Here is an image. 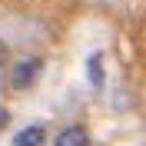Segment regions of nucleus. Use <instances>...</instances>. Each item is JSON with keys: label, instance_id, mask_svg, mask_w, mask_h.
Segmentation results:
<instances>
[{"label": "nucleus", "instance_id": "1", "mask_svg": "<svg viewBox=\"0 0 146 146\" xmlns=\"http://www.w3.org/2000/svg\"><path fill=\"white\" fill-rule=\"evenodd\" d=\"M36 76H40V60L36 56H27V60H20L10 70V86L13 90H27V86H33Z\"/></svg>", "mask_w": 146, "mask_h": 146}, {"label": "nucleus", "instance_id": "2", "mask_svg": "<svg viewBox=\"0 0 146 146\" xmlns=\"http://www.w3.org/2000/svg\"><path fill=\"white\" fill-rule=\"evenodd\" d=\"M86 143H90V136H86L83 126H66L56 136V146H86Z\"/></svg>", "mask_w": 146, "mask_h": 146}, {"label": "nucleus", "instance_id": "3", "mask_svg": "<svg viewBox=\"0 0 146 146\" xmlns=\"http://www.w3.org/2000/svg\"><path fill=\"white\" fill-rule=\"evenodd\" d=\"M40 143H43V126H40V123L20 129L17 136H13V146H40Z\"/></svg>", "mask_w": 146, "mask_h": 146}, {"label": "nucleus", "instance_id": "4", "mask_svg": "<svg viewBox=\"0 0 146 146\" xmlns=\"http://www.w3.org/2000/svg\"><path fill=\"white\" fill-rule=\"evenodd\" d=\"M90 83L93 86H103V56L100 53L90 56Z\"/></svg>", "mask_w": 146, "mask_h": 146}, {"label": "nucleus", "instance_id": "5", "mask_svg": "<svg viewBox=\"0 0 146 146\" xmlns=\"http://www.w3.org/2000/svg\"><path fill=\"white\" fill-rule=\"evenodd\" d=\"M7 123H10V113H7V110H0V129L7 126Z\"/></svg>", "mask_w": 146, "mask_h": 146}]
</instances>
